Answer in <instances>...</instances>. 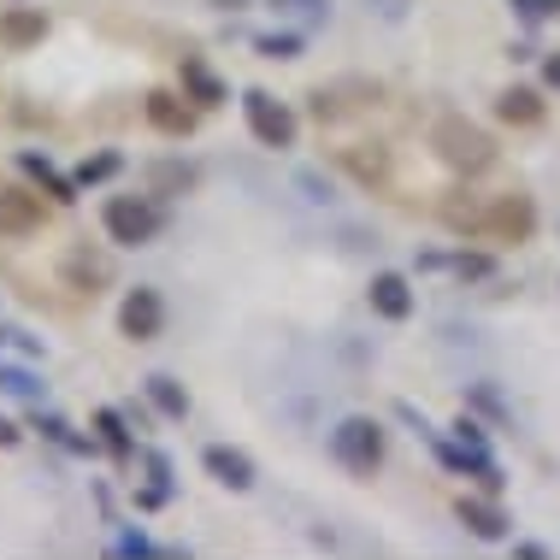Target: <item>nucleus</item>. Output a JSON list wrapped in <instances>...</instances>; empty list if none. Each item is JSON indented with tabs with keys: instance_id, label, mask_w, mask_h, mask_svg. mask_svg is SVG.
Instances as JSON below:
<instances>
[{
	"instance_id": "obj_1",
	"label": "nucleus",
	"mask_w": 560,
	"mask_h": 560,
	"mask_svg": "<svg viewBox=\"0 0 560 560\" xmlns=\"http://www.w3.org/2000/svg\"><path fill=\"white\" fill-rule=\"evenodd\" d=\"M160 201L154 195H107V207H101V231H107L118 248H142V242L160 236Z\"/></svg>"
},
{
	"instance_id": "obj_2",
	"label": "nucleus",
	"mask_w": 560,
	"mask_h": 560,
	"mask_svg": "<svg viewBox=\"0 0 560 560\" xmlns=\"http://www.w3.org/2000/svg\"><path fill=\"white\" fill-rule=\"evenodd\" d=\"M431 148H436V160L448 165V172H460V177H478L483 165L495 160V142L483 136L478 125H466V118H443V125L431 130Z\"/></svg>"
},
{
	"instance_id": "obj_3",
	"label": "nucleus",
	"mask_w": 560,
	"mask_h": 560,
	"mask_svg": "<svg viewBox=\"0 0 560 560\" xmlns=\"http://www.w3.org/2000/svg\"><path fill=\"white\" fill-rule=\"evenodd\" d=\"M330 448H337V460L348 466V472L372 478L377 466H384V425H377V419H366V413H354V419H342V425H337Z\"/></svg>"
},
{
	"instance_id": "obj_4",
	"label": "nucleus",
	"mask_w": 560,
	"mask_h": 560,
	"mask_svg": "<svg viewBox=\"0 0 560 560\" xmlns=\"http://www.w3.org/2000/svg\"><path fill=\"white\" fill-rule=\"evenodd\" d=\"M242 118H248V130H254L260 148H295V113L283 107L278 95L248 89V95H242Z\"/></svg>"
},
{
	"instance_id": "obj_5",
	"label": "nucleus",
	"mask_w": 560,
	"mask_h": 560,
	"mask_svg": "<svg viewBox=\"0 0 560 560\" xmlns=\"http://www.w3.org/2000/svg\"><path fill=\"white\" fill-rule=\"evenodd\" d=\"M160 325H165V301H160V290L136 283V290L118 301V330H125L130 342H154Z\"/></svg>"
},
{
	"instance_id": "obj_6",
	"label": "nucleus",
	"mask_w": 560,
	"mask_h": 560,
	"mask_svg": "<svg viewBox=\"0 0 560 560\" xmlns=\"http://www.w3.org/2000/svg\"><path fill=\"white\" fill-rule=\"evenodd\" d=\"M42 219H48V207H42V195H30L19 184H0V236H36Z\"/></svg>"
},
{
	"instance_id": "obj_7",
	"label": "nucleus",
	"mask_w": 560,
	"mask_h": 560,
	"mask_svg": "<svg viewBox=\"0 0 560 560\" xmlns=\"http://www.w3.org/2000/svg\"><path fill=\"white\" fill-rule=\"evenodd\" d=\"M142 113H148V125H154L160 136H195V107H189V95H172V89H148L142 95Z\"/></svg>"
},
{
	"instance_id": "obj_8",
	"label": "nucleus",
	"mask_w": 560,
	"mask_h": 560,
	"mask_svg": "<svg viewBox=\"0 0 560 560\" xmlns=\"http://www.w3.org/2000/svg\"><path fill=\"white\" fill-rule=\"evenodd\" d=\"M532 231H537V213H532V201H525V195H502L495 207H483V236L525 242Z\"/></svg>"
},
{
	"instance_id": "obj_9",
	"label": "nucleus",
	"mask_w": 560,
	"mask_h": 560,
	"mask_svg": "<svg viewBox=\"0 0 560 560\" xmlns=\"http://www.w3.org/2000/svg\"><path fill=\"white\" fill-rule=\"evenodd\" d=\"M48 42V12L42 7H7L0 12V48L7 54H30Z\"/></svg>"
},
{
	"instance_id": "obj_10",
	"label": "nucleus",
	"mask_w": 560,
	"mask_h": 560,
	"mask_svg": "<svg viewBox=\"0 0 560 560\" xmlns=\"http://www.w3.org/2000/svg\"><path fill=\"white\" fill-rule=\"evenodd\" d=\"M366 301H372V313H377V319H389V325L413 319V283H407L401 271H377V278H372V290H366Z\"/></svg>"
},
{
	"instance_id": "obj_11",
	"label": "nucleus",
	"mask_w": 560,
	"mask_h": 560,
	"mask_svg": "<svg viewBox=\"0 0 560 560\" xmlns=\"http://www.w3.org/2000/svg\"><path fill=\"white\" fill-rule=\"evenodd\" d=\"M201 466L213 472V483H224V490H254V460L231 443H213L201 454Z\"/></svg>"
},
{
	"instance_id": "obj_12",
	"label": "nucleus",
	"mask_w": 560,
	"mask_h": 560,
	"mask_svg": "<svg viewBox=\"0 0 560 560\" xmlns=\"http://www.w3.org/2000/svg\"><path fill=\"white\" fill-rule=\"evenodd\" d=\"M19 172H24L42 195H48V201H59V207L78 201V184H71V177H59L54 165H48V154H36V148H24V154H19Z\"/></svg>"
},
{
	"instance_id": "obj_13",
	"label": "nucleus",
	"mask_w": 560,
	"mask_h": 560,
	"mask_svg": "<svg viewBox=\"0 0 560 560\" xmlns=\"http://www.w3.org/2000/svg\"><path fill=\"white\" fill-rule=\"evenodd\" d=\"M460 525L472 537H483V542H495V537H508V513L502 508H490V502H478V495H460Z\"/></svg>"
},
{
	"instance_id": "obj_14",
	"label": "nucleus",
	"mask_w": 560,
	"mask_h": 560,
	"mask_svg": "<svg viewBox=\"0 0 560 560\" xmlns=\"http://www.w3.org/2000/svg\"><path fill=\"white\" fill-rule=\"evenodd\" d=\"M495 113H502V125H520V130L542 125V101H537V89H520V83L495 95Z\"/></svg>"
},
{
	"instance_id": "obj_15",
	"label": "nucleus",
	"mask_w": 560,
	"mask_h": 560,
	"mask_svg": "<svg viewBox=\"0 0 560 560\" xmlns=\"http://www.w3.org/2000/svg\"><path fill=\"white\" fill-rule=\"evenodd\" d=\"M195 184H201V172L184 160H160V165H148V195H189Z\"/></svg>"
},
{
	"instance_id": "obj_16",
	"label": "nucleus",
	"mask_w": 560,
	"mask_h": 560,
	"mask_svg": "<svg viewBox=\"0 0 560 560\" xmlns=\"http://www.w3.org/2000/svg\"><path fill=\"white\" fill-rule=\"evenodd\" d=\"M342 165L360 177V184H384L389 177V154L377 142H354V148H342Z\"/></svg>"
},
{
	"instance_id": "obj_17",
	"label": "nucleus",
	"mask_w": 560,
	"mask_h": 560,
	"mask_svg": "<svg viewBox=\"0 0 560 560\" xmlns=\"http://www.w3.org/2000/svg\"><path fill=\"white\" fill-rule=\"evenodd\" d=\"M148 401H154L165 419H189V389L177 384V377H165V372L148 377Z\"/></svg>"
},
{
	"instance_id": "obj_18",
	"label": "nucleus",
	"mask_w": 560,
	"mask_h": 560,
	"mask_svg": "<svg viewBox=\"0 0 560 560\" xmlns=\"http://www.w3.org/2000/svg\"><path fill=\"white\" fill-rule=\"evenodd\" d=\"M184 95L195 101V107H219V101H224V83L201 66V59H184Z\"/></svg>"
},
{
	"instance_id": "obj_19",
	"label": "nucleus",
	"mask_w": 560,
	"mask_h": 560,
	"mask_svg": "<svg viewBox=\"0 0 560 560\" xmlns=\"http://www.w3.org/2000/svg\"><path fill=\"white\" fill-rule=\"evenodd\" d=\"M95 431H101V443H107V448L118 454V460H125V454L136 448V443H130V431H125V413H118V407H101V413H95Z\"/></svg>"
},
{
	"instance_id": "obj_20",
	"label": "nucleus",
	"mask_w": 560,
	"mask_h": 560,
	"mask_svg": "<svg viewBox=\"0 0 560 560\" xmlns=\"http://www.w3.org/2000/svg\"><path fill=\"white\" fill-rule=\"evenodd\" d=\"M260 59H301V36H260Z\"/></svg>"
},
{
	"instance_id": "obj_21",
	"label": "nucleus",
	"mask_w": 560,
	"mask_h": 560,
	"mask_svg": "<svg viewBox=\"0 0 560 560\" xmlns=\"http://www.w3.org/2000/svg\"><path fill=\"white\" fill-rule=\"evenodd\" d=\"M271 7H278L283 19H325L330 0H271Z\"/></svg>"
},
{
	"instance_id": "obj_22",
	"label": "nucleus",
	"mask_w": 560,
	"mask_h": 560,
	"mask_svg": "<svg viewBox=\"0 0 560 560\" xmlns=\"http://www.w3.org/2000/svg\"><path fill=\"white\" fill-rule=\"evenodd\" d=\"M113 172H118V154H95V160L78 165V184H101V177H113Z\"/></svg>"
},
{
	"instance_id": "obj_23",
	"label": "nucleus",
	"mask_w": 560,
	"mask_h": 560,
	"mask_svg": "<svg viewBox=\"0 0 560 560\" xmlns=\"http://www.w3.org/2000/svg\"><path fill=\"white\" fill-rule=\"evenodd\" d=\"M0 389H12V396H42V384L19 366H0Z\"/></svg>"
},
{
	"instance_id": "obj_24",
	"label": "nucleus",
	"mask_w": 560,
	"mask_h": 560,
	"mask_svg": "<svg viewBox=\"0 0 560 560\" xmlns=\"http://www.w3.org/2000/svg\"><path fill=\"white\" fill-rule=\"evenodd\" d=\"M454 271H460V278H490V254H460Z\"/></svg>"
},
{
	"instance_id": "obj_25",
	"label": "nucleus",
	"mask_w": 560,
	"mask_h": 560,
	"mask_svg": "<svg viewBox=\"0 0 560 560\" xmlns=\"http://www.w3.org/2000/svg\"><path fill=\"white\" fill-rule=\"evenodd\" d=\"M520 12H532V19H542V12H560V0H513Z\"/></svg>"
},
{
	"instance_id": "obj_26",
	"label": "nucleus",
	"mask_w": 560,
	"mask_h": 560,
	"mask_svg": "<svg viewBox=\"0 0 560 560\" xmlns=\"http://www.w3.org/2000/svg\"><path fill=\"white\" fill-rule=\"evenodd\" d=\"M19 436H24V431H19V425H12V419H7V413H0V448H19Z\"/></svg>"
},
{
	"instance_id": "obj_27",
	"label": "nucleus",
	"mask_w": 560,
	"mask_h": 560,
	"mask_svg": "<svg viewBox=\"0 0 560 560\" xmlns=\"http://www.w3.org/2000/svg\"><path fill=\"white\" fill-rule=\"evenodd\" d=\"M542 83H549V89H560V54H549V59H542Z\"/></svg>"
},
{
	"instance_id": "obj_28",
	"label": "nucleus",
	"mask_w": 560,
	"mask_h": 560,
	"mask_svg": "<svg viewBox=\"0 0 560 560\" xmlns=\"http://www.w3.org/2000/svg\"><path fill=\"white\" fill-rule=\"evenodd\" d=\"M207 7H219V12H242L248 0H207Z\"/></svg>"
}]
</instances>
